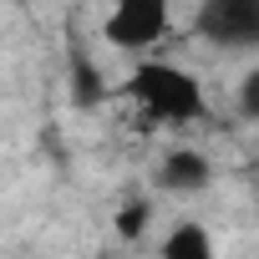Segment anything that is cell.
I'll return each instance as SVG.
<instances>
[{
	"instance_id": "ba28073f",
	"label": "cell",
	"mask_w": 259,
	"mask_h": 259,
	"mask_svg": "<svg viewBox=\"0 0 259 259\" xmlns=\"http://www.w3.org/2000/svg\"><path fill=\"white\" fill-rule=\"evenodd\" d=\"M117 229H122L127 239H138V234L148 229V203H133V208H122V219H117Z\"/></svg>"
},
{
	"instance_id": "8992f818",
	"label": "cell",
	"mask_w": 259,
	"mask_h": 259,
	"mask_svg": "<svg viewBox=\"0 0 259 259\" xmlns=\"http://www.w3.org/2000/svg\"><path fill=\"white\" fill-rule=\"evenodd\" d=\"M71 92H76V102H81V107H92V102L102 97V87H97V66H92L81 51L71 56Z\"/></svg>"
},
{
	"instance_id": "5b68a950",
	"label": "cell",
	"mask_w": 259,
	"mask_h": 259,
	"mask_svg": "<svg viewBox=\"0 0 259 259\" xmlns=\"http://www.w3.org/2000/svg\"><path fill=\"white\" fill-rule=\"evenodd\" d=\"M158 254H163V259H219V249H213V234H208L198 219H183V224H173V229L163 234Z\"/></svg>"
},
{
	"instance_id": "6da1fadb",
	"label": "cell",
	"mask_w": 259,
	"mask_h": 259,
	"mask_svg": "<svg viewBox=\"0 0 259 259\" xmlns=\"http://www.w3.org/2000/svg\"><path fill=\"white\" fill-rule=\"evenodd\" d=\"M127 92H133L138 112L153 127H188V122H198L208 112L203 81L188 66H178V61H143V66H133Z\"/></svg>"
},
{
	"instance_id": "277c9868",
	"label": "cell",
	"mask_w": 259,
	"mask_h": 259,
	"mask_svg": "<svg viewBox=\"0 0 259 259\" xmlns=\"http://www.w3.org/2000/svg\"><path fill=\"white\" fill-rule=\"evenodd\" d=\"M213 183V158L203 148H168L163 163H158V188L163 193H178V198H193Z\"/></svg>"
},
{
	"instance_id": "3957f363",
	"label": "cell",
	"mask_w": 259,
	"mask_h": 259,
	"mask_svg": "<svg viewBox=\"0 0 259 259\" xmlns=\"http://www.w3.org/2000/svg\"><path fill=\"white\" fill-rule=\"evenodd\" d=\"M193 31L219 51H259V0H203Z\"/></svg>"
},
{
	"instance_id": "7a4b0ae2",
	"label": "cell",
	"mask_w": 259,
	"mask_h": 259,
	"mask_svg": "<svg viewBox=\"0 0 259 259\" xmlns=\"http://www.w3.org/2000/svg\"><path fill=\"white\" fill-rule=\"evenodd\" d=\"M173 26V11L168 0H117V6L102 16V36L117 46V51H153Z\"/></svg>"
},
{
	"instance_id": "52a82bcc",
	"label": "cell",
	"mask_w": 259,
	"mask_h": 259,
	"mask_svg": "<svg viewBox=\"0 0 259 259\" xmlns=\"http://www.w3.org/2000/svg\"><path fill=\"white\" fill-rule=\"evenodd\" d=\"M239 112L249 122H259V66H249L244 81H239Z\"/></svg>"
}]
</instances>
